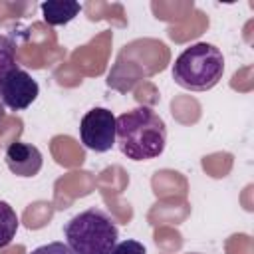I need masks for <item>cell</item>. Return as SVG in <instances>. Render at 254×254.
Here are the masks:
<instances>
[{"instance_id":"obj_2","label":"cell","mask_w":254,"mask_h":254,"mask_svg":"<svg viewBox=\"0 0 254 254\" xmlns=\"http://www.w3.org/2000/svg\"><path fill=\"white\" fill-rule=\"evenodd\" d=\"M224 73L222 52L206 42H196L181 52L173 64V79L189 91L212 89Z\"/></svg>"},{"instance_id":"obj_1","label":"cell","mask_w":254,"mask_h":254,"mask_svg":"<svg viewBox=\"0 0 254 254\" xmlns=\"http://www.w3.org/2000/svg\"><path fill=\"white\" fill-rule=\"evenodd\" d=\"M115 143L131 161H149L165 151L167 125L151 107H135L115 117Z\"/></svg>"},{"instance_id":"obj_7","label":"cell","mask_w":254,"mask_h":254,"mask_svg":"<svg viewBox=\"0 0 254 254\" xmlns=\"http://www.w3.org/2000/svg\"><path fill=\"white\" fill-rule=\"evenodd\" d=\"M40 8L46 24L50 26H64L71 22L81 10L79 2H73V0H48V2H42Z\"/></svg>"},{"instance_id":"obj_6","label":"cell","mask_w":254,"mask_h":254,"mask_svg":"<svg viewBox=\"0 0 254 254\" xmlns=\"http://www.w3.org/2000/svg\"><path fill=\"white\" fill-rule=\"evenodd\" d=\"M6 165L8 169L16 175V177H36L42 169L44 157L40 153V149L36 145L30 143H22V141H14L8 145L6 153H4Z\"/></svg>"},{"instance_id":"obj_8","label":"cell","mask_w":254,"mask_h":254,"mask_svg":"<svg viewBox=\"0 0 254 254\" xmlns=\"http://www.w3.org/2000/svg\"><path fill=\"white\" fill-rule=\"evenodd\" d=\"M18 230V214L16 210L6 202L0 200V248L8 246Z\"/></svg>"},{"instance_id":"obj_5","label":"cell","mask_w":254,"mask_h":254,"mask_svg":"<svg viewBox=\"0 0 254 254\" xmlns=\"http://www.w3.org/2000/svg\"><path fill=\"white\" fill-rule=\"evenodd\" d=\"M40 93L38 81L20 65H16L0 85V99L12 111H22L30 107Z\"/></svg>"},{"instance_id":"obj_4","label":"cell","mask_w":254,"mask_h":254,"mask_svg":"<svg viewBox=\"0 0 254 254\" xmlns=\"http://www.w3.org/2000/svg\"><path fill=\"white\" fill-rule=\"evenodd\" d=\"M81 143L95 151L105 153L115 145V115L105 107L89 109L79 123Z\"/></svg>"},{"instance_id":"obj_11","label":"cell","mask_w":254,"mask_h":254,"mask_svg":"<svg viewBox=\"0 0 254 254\" xmlns=\"http://www.w3.org/2000/svg\"><path fill=\"white\" fill-rule=\"evenodd\" d=\"M30 254H77V252H73L65 242H48L34 248Z\"/></svg>"},{"instance_id":"obj_9","label":"cell","mask_w":254,"mask_h":254,"mask_svg":"<svg viewBox=\"0 0 254 254\" xmlns=\"http://www.w3.org/2000/svg\"><path fill=\"white\" fill-rule=\"evenodd\" d=\"M16 50L10 38L0 36V85L6 79V75L16 67Z\"/></svg>"},{"instance_id":"obj_10","label":"cell","mask_w":254,"mask_h":254,"mask_svg":"<svg viewBox=\"0 0 254 254\" xmlns=\"http://www.w3.org/2000/svg\"><path fill=\"white\" fill-rule=\"evenodd\" d=\"M111 254H145V246H143L141 242H137V240L127 238V240L117 242V244L113 246Z\"/></svg>"},{"instance_id":"obj_3","label":"cell","mask_w":254,"mask_h":254,"mask_svg":"<svg viewBox=\"0 0 254 254\" xmlns=\"http://www.w3.org/2000/svg\"><path fill=\"white\" fill-rule=\"evenodd\" d=\"M64 236L65 244L77 254H111L119 230L105 210L91 206L65 222Z\"/></svg>"}]
</instances>
